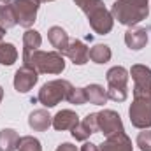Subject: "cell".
I'll list each match as a JSON object with an SVG mask.
<instances>
[{
    "label": "cell",
    "instance_id": "5b68a950",
    "mask_svg": "<svg viewBox=\"0 0 151 151\" xmlns=\"http://www.w3.org/2000/svg\"><path fill=\"white\" fill-rule=\"evenodd\" d=\"M128 116L135 128H151V99H134L128 107Z\"/></svg>",
    "mask_w": 151,
    "mask_h": 151
},
{
    "label": "cell",
    "instance_id": "5bb4252c",
    "mask_svg": "<svg viewBox=\"0 0 151 151\" xmlns=\"http://www.w3.org/2000/svg\"><path fill=\"white\" fill-rule=\"evenodd\" d=\"M53 123V116L46 109H35L28 116V127L34 132H46Z\"/></svg>",
    "mask_w": 151,
    "mask_h": 151
},
{
    "label": "cell",
    "instance_id": "30bf717a",
    "mask_svg": "<svg viewBox=\"0 0 151 151\" xmlns=\"http://www.w3.org/2000/svg\"><path fill=\"white\" fill-rule=\"evenodd\" d=\"M63 55H65L74 65H84V63L90 60V49H88V46H86L83 40H79V39H74V40L69 42V47L65 49Z\"/></svg>",
    "mask_w": 151,
    "mask_h": 151
},
{
    "label": "cell",
    "instance_id": "e0dca14e",
    "mask_svg": "<svg viewBox=\"0 0 151 151\" xmlns=\"http://www.w3.org/2000/svg\"><path fill=\"white\" fill-rule=\"evenodd\" d=\"M0 25L5 30L18 25L16 12H14V2L12 0H0Z\"/></svg>",
    "mask_w": 151,
    "mask_h": 151
},
{
    "label": "cell",
    "instance_id": "52a82bcc",
    "mask_svg": "<svg viewBox=\"0 0 151 151\" xmlns=\"http://www.w3.org/2000/svg\"><path fill=\"white\" fill-rule=\"evenodd\" d=\"M88 23L91 27V30L99 35H107L114 27V18L109 9H106V5L97 7L95 11H91L88 16Z\"/></svg>",
    "mask_w": 151,
    "mask_h": 151
},
{
    "label": "cell",
    "instance_id": "4dcf8cb0",
    "mask_svg": "<svg viewBox=\"0 0 151 151\" xmlns=\"http://www.w3.org/2000/svg\"><path fill=\"white\" fill-rule=\"evenodd\" d=\"M81 151H99V146L93 144V142H86L84 141V144L81 146Z\"/></svg>",
    "mask_w": 151,
    "mask_h": 151
},
{
    "label": "cell",
    "instance_id": "d6986e66",
    "mask_svg": "<svg viewBox=\"0 0 151 151\" xmlns=\"http://www.w3.org/2000/svg\"><path fill=\"white\" fill-rule=\"evenodd\" d=\"M19 135L14 128H2L0 130V151H18Z\"/></svg>",
    "mask_w": 151,
    "mask_h": 151
},
{
    "label": "cell",
    "instance_id": "2e32d148",
    "mask_svg": "<svg viewBox=\"0 0 151 151\" xmlns=\"http://www.w3.org/2000/svg\"><path fill=\"white\" fill-rule=\"evenodd\" d=\"M128 70L121 65H116L111 67L106 74V81H107V86H113V88H127V83H128Z\"/></svg>",
    "mask_w": 151,
    "mask_h": 151
},
{
    "label": "cell",
    "instance_id": "8992f818",
    "mask_svg": "<svg viewBox=\"0 0 151 151\" xmlns=\"http://www.w3.org/2000/svg\"><path fill=\"white\" fill-rule=\"evenodd\" d=\"M40 7V0H14V12L18 25L23 28H32L37 21V11Z\"/></svg>",
    "mask_w": 151,
    "mask_h": 151
},
{
    "label": "cell",
    "instance_id": "d6a6232c",
    "mask_svg": "<svg viewBox=\"0 0 151 151\" xmlns=\"http://www.w3.org/2000/svg\"><path fill=\"white\" fill-rule=\"evenodd\" d=\"M2 99H4V88L0 86V102H2Z\"/></svg>",
    "mask_w": 151,
    "mask_h": 151
},
{
    "label": "cell",
    "instance_id": "836d02e7",
    "mask_svg": "<svg viewBox=\"0 0 151 151\" xmlns=\"http://www.w3.org/2000/svg\"><path fill=\"white\" fill-rule=\"evenodd\" d=\"M40 2H53V0H40Z\"/></svg>",
    "mask_w": 151,
    "mask_h": 151
},
{
    "label": "cell",
    "instance_id": "cb8c5ba5",
    "mask_svg": "<svg viewBox=\"0 0 151 151\" xmlns=\"http://www.w3.org/2000/svg\"><path fill=\"white\" fill-rule=\"evenodd\" d=\"M67 100H69V104H74V106H83V104H86L88 100H86V91H84V88H72V90L69 91V95H67Z\"/></svg>",
    "mask_w": 151,
    "mask_h": 151
},
{
    "label": "cell",
    "instance_id": "1f68e13d",
    "mask_svg": "<svg viewBox=\"0 0 151 151\" xmlns=\"http://www.w3.org/2000/svg\"><path fill=\"white\" fill-rule=\"evenodd\" d=\"M4 35H5V28L0 25V40H2V37H4Z\"/></svg>",
    "mask_w": 151,
    "mask_h": 151
},
{
    "label": "cell",
    "instance_id": "ffe728a7",
    "mask_svg": "<svg viewBox=\"0 0 151 151\" xmlns=\"http://www.w3.org/2000/svg\"><path fill=\"white\" fill-rule=\"evenodd\" d=\"M40 46H42V35L39 34L37 30L28 28L23 34V55L37 51V49H40Z\"/></svg>",
    "mask_w": 151,
    "mask_h": 151
},
{
    "label": "cell",
    "instance_id": "6da1fadb",
    "mask_svg": "<svg viewBox=\"0 0 151 151\" xmlns=\"http://www.w3.org/2000/svg\"><path fill=\"white\" fill-rule=\"evenodd\" d=\"M111 14L119 25L135 27L150 16V0H116Z\"/></svg>",
    "mask_w": 151,
    "mask_h": 151
},
{
    "label": "cell",
    "instance_id": "277c9868",
    "mask_svg": "<svg viewBox=\"0 0 151 151\" xmlns=\"http://www.w3.org/2000/svg\"><path fill=\"white\" fill-rule=\"evenodd\" d=\"M134 81V99H151V69L135 63L128 70Z\"/></svg>",
    "mask_w": 151,
    "mask_h": 151
},
{
    "label": "cell",
    "instance_id": "7a4b0ae2",
    "mask_svg": "<svg viewBox=\"0 0 151 151\" xmlns=\"http://www.w3.org/2000/svg\"><path fill=\"white\" fill-rule=\"evenodd\" d=\"M23 65L35 69L39 74H62L65 70L63 55L58 51H34L23 55Z\"/></svg>",
    "mask_w": 151,
    "mask_h": 151
},
{
    "label": "cell",
    "instance_id": "603a6c76",
    "mask_svg": "<svg viewBox=\"0 0 151 151\" xmlns=\"http://www.w3.org/2000/svg\"><path fill=\"white\" fill-rule=\"evenodd\" d=\"M18 151H42L40 141L34 135H23L19 137L18 142Z\"/></svg>",
    "mask_w": 151,
    "mask_h": 151
},
{
    "label": "cell",
    "instance_id": "4fadbf2b",
    "mask_svg": "<svg viewBox=\"0 0 151 151\" xmlns=\"http://www.w3.org/2000/svg\"><path fill=\"white\" fill-rule=\"evenodd\" d=\"M79 123V116L70 111V109H62L53 116V123L51 127L58 132H63V130H72L76 125Z\"/></svg>",
    "mask_w": 151,
    "mask_h": 151
},
{
    "label": "cell",
    "instance_id": "83f0119b",
    "mask_svg": "<svg viewBox=\"0 0 151 151\" xmlns=\"http://www.w3.org/2000/svg\"><path fill=\"white\" fill-rule=\"evenodd\" d=\"M70 134H72V137H74L76 141H81V142H84V141H88V137L91 135V132L79 121L77 125H76L74 128L70 130Z\"/></svg>",
    "mask_w": 151,
    "mask_h": 151
},
{
    "label": "cell",
    "instance_id": "7402d4cb",
    "mask_svg": "<svg viewBox=\"0 0 151 151\" xmlns=\"http://www.w3.org/2000/svg\"><path fill=\"white\" fill-rule=\"evenodd\" d=\"M16 60H18V49H16V46L11 44V42L0 40V63L9 67Z\"/></svg>",
    "mask_w": 151,
    "mask_h": 151
},
{
    "label": "cell",
    "instance_id": "9c48e42d",
    "mask_svg": "<svg viewBox=\"0 0 151 151\" xmlns=\"http://www.w3.org/2000/svg\"><path fill=\"white\" fill-rule=\"evenodd\" d=\"M39 81V72L35 69L28 67V65H23L16 70L14 74V90L18 93H28Z\"/></svg>",
    "mask_w": 151,
    "mask_h": 151
},
{
    "label": "cell",
    "instance_id": "f1b7e54d",
    "mask_svg": "<svg viewBox=\"0 0 151 151\" xmlns=\"http://www.w3.org/2000/svg\"><path fill=\"white\" fill-rule=\"evenodd\" d=\"M91 134H97L99 132V118H97V113H90L84 116V119L81 121Z\"/></svg>",
    "mask_w": 151,
    "mask_h": 151
},
{
    "label": "cell",
    "instance_id": "ba28073f",
    "mask_svg": "<svg viewBox=\"0 0 151 151\" xmlns=\"http://www.w3.org/2000/svg\"><path fill=\"white\" fill-rule=\"evenodd\" d=\"M97 118H99V130L106 137H111V135L125 132L121 116L116 113V111H113V109H104V111L97 113Z\"/></svg>",
    "mask_w": 151,
    "mask_h": 151
},
{
    "label": "cell",
    "instance_id": "ac0fdd59",
    "mask_svg": "<svg viewBox=\"0 0 151 151\" xmlns=\"http://www.w3.org/2000/svg\"><path fill=\"white\" fill-rule=\"evenodd\" d=\"M84 91H86V100L90 102V104H93V106H104L109 99H107V91L104 90V86H100V84H97V83H93V84H88L86 88H84Z\"/></svg>",
    "mask_w": 151,
    "mask_h": 151
},
{
    "label": "cell",
    "instance_id": "7c38bea8",
    "mask_svg": "<svg viewBox=\"0 0 151 151\" xmlns=\"http://www.w3.org/2000/svg\"><path fill=\"white\" fill-rule=\"evenodd\" d=\"M125 44L127 47H130L132 51H139L148 44V30L142 27H128V30L125 32Z\"/></svg>",
    "mask_w": 151,
    "mask_h": 151
},
{
    "label": "cell",
    "instance_id": "4316f807",
    "mask_svg": "<svg viewBox=\"0 0 151 151\" xmlns=\"http://www.w3.org/2000/svg\"><path fill=\"white\" fill-rule=\"evenodd\" d=\"M74 4L88 16L91 11H95L97 7L104 5V0H74Z\"/></svg>",
    "mask_w": 151,
    "mask_h": 151
},
{
    "label": "cell",
    "instance_id": "f546056e",
    "mask_svg": "<svg viewBox=\"0 0 151 151\" xmlns=\"http://www.w3.org/2000/svg\"><path fill=\"white\" fill-rule=\"evenodd\" d=\"M56 151H79V150L76 148L72 142H62V144L56 148Z\"/></svg>",
    "mask_w": 151,
    "mask_h": 151
},
{
    "label": "cell",
    "instance_id": "44dd1931",
    "mask_svg": "<svg viewBox=\"0 0 151 151\" xmlns=\"http://www.w3.org/2000/svg\"><path fill=\"white\" fill-rule=\"evenodd\" d=\"M111 56H113V51L107 44H95L90 49V60L93 63H99V65L107 63L111 60Z\"/></svg>",
    "mask_w": 151,
    "mask_h": 151
},
{
    "label": "cell",
    "instance_id": "8fae6325",
    "mask_svg": "<svg viewBox=\"0 0 151 151\" xmlns=\"http://www.w3.org/2000/svg\"><path fill=\"white\" fill-rule=\"evenodd\" d=\"M99 151H134V146L130 137L125 132H121L111 137H106V141L99 146Z\"/></svg>",
    "mask_w": 151,
    "mask_h": 151
},
{
    "label": "cell",
    "instance_id": "484cf974",
    "mask_svg": "<svg viewBox=\"0 0 151 151\" xmlns=\"http://www.w3.org/2000/svg\"><path fill=\"white\" fill-rule=\"evenodd\" d=\"M106 91H107V99L109 100H114V102H125L128 99L127 88H113V86H107Z\"/></svg>",
    "mask_w": 151,
    "mask_h": 151
},
{
    "label": "cell",
    "instance_id": "d4e9b609",
    "mask_svg": "<svg viewBox=\"0 0 151 151\" xmlns=\"http://www.w3.org/2000/svg\"><path fill=\"white\" fill-rule=\"evenodd\" d=\"M135 144L141 151H151V128H144L142 132H139Z\"/></svg>",
    "mask_w": 151,
    "mask_h": 151
},
{
    "label": "cell",
    "instance_id": "3957f363",
    "mask_svg": "<svg viewBox=\"0 0 151 151\" xmlns=\"http://www.w3.org/2000/svg\"><path fill=\"white\" fill-rule=\"evenodd\" d=\"M74 86L67 79H53V81H47V83H44L40 86L37 100L44 107H47V109L49 107H55L62 100H67V95H69V91Z\"/></svg>",
    "mask_w": 151,
    "mask_h": 151
},
{
    "label": "cell",
    "instance_id": "9a60e30c",
    "mask_svg": "<svg viewBox=\"0 0 151 151\" xmlns=\"http://www.w3.org/2000/svg\"><path fill=\"white\" fill-rule=\"evenodd\" d=\"M47 39H49V42H51V46L58 51V53H65V49L69 47V42H70V39H69V34L62 28V27H51L49 30H47Z\"/></svg>",
    "mask_w": 151,
    "mask_h": 151
}]
</instances>
